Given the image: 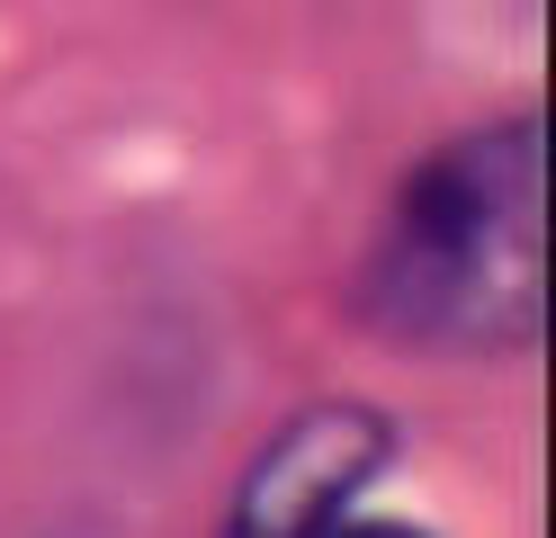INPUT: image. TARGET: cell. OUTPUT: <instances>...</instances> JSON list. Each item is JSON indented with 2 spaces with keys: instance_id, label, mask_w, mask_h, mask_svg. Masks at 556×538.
I'll use <instances>...</instances> for the list:
<instances>
[{
  "instance_id": "6da1fadb",
  "label": "cell",
  "mask_w": 556,
  "mask_h": 538,
  "mask_svg": "<svg viewBox=\"0 0 556 538\" xmlns=\"http://www.w3.org/2000/svg\"><path fill=\"white\" fill-rule=\"evenodd\" d=\"M351 314L413 359H511L547 323V126L520 108L422 153L351 270Z\"/></svg>"
},
{
  "instance_id": "7a4b0ae2",
  "label": "cell",
  "mask_w": 556,
  "mask_h": 538,
  "mask_svg": "<svg viewBox=\"0 0 556 538\" xmlns=\"http://www.w3.org/2000/svg\"><path fill=\"white\" fill-rule=\"evenodd\" d=\"M395 422L368 404H305L278 440L242 466L216 538H332L351 502L387 476Z\"/></svg>"
},
{
  "instance_id": "3957f363",
  "label": "cell",
  "mask_w": 556,
  "mask_h": 538,
  "mask_svg": "<svg viewBox=\"0 0 556 538\" xmlns=\"http://www.w3.org/2000/svg\"><path fill=\"white\" fill-rule=\"evenodd\" d=\"M332 538H422V529H395V521H341Z\"/></svg>"
}]
</instances>
